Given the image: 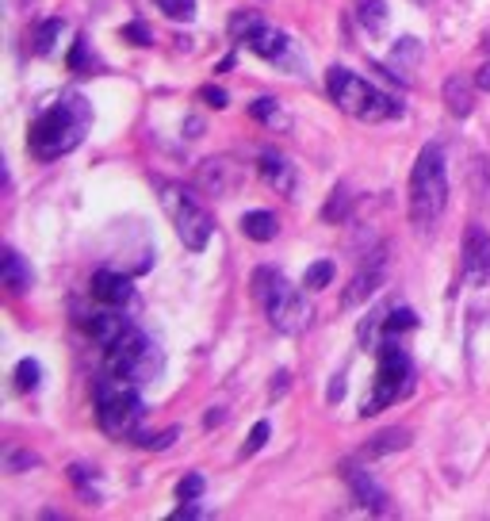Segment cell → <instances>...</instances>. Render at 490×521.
I'll list each match as a JSON object with an SVG mask.
<instances>
[{"label":"cell","instance_id":"6da1fadb","mask_svg":"<svg viewBox=\"0 0 490 521\" xmlns=\"http://www.w3.org/2000/svg\"><path fill=\"white\" fill-rule=\"evenodd\" d=\"M92 127V104L81 93H66L57 104H50L27 130V150L39 162H57L74 154Z\"/></svg>","mask_w":490,"mask_h":521},{"label":"cell","instance_id":"7a4b0ae2","mask_svg":"<svg viewBox=\"0 0 490 521\" xmlns=\"http://www.w3.org/2000/svg\"><path fill=\"white\" fill-rule=\"evenodd\" d=\"M449 208V169H444L441 146H425L410 169V223L422 230H433Z\"/></svg>","mask_w":490,"mask_h":521},{"label":"cell","instance_id":"3957f363","mask_svg":"<svg viewBox=\"0 0 490 521\" xmlns=\"http://www.w3.org/2000/svg\"><path fill=\"white\" fill-rule=\"evenodd\" d=\"M253 299L265 307V318L272 322V330H276V334H287V338L302 334L314 318L307 296L287 284L284 272H276V269H257L253 272Z\"/></svg>","mask_w":490,"mask_h":521},{"label":"cell","instance_id":"277c9868","mask_svg":"<svg viewBox=\"0 0 490 521\" xmlns=\"http://www.w3.org/2000/svg\"><path fill=\"white\" fill-rule=\"evenodd\" d=\"M326 89H329V100L345 111L353 115V119L360 123H383V119H395V115H402V104H395L387 93H380L372 81L349 74V69L334 66L326 74Z\"/></svg>","mask_w":490,"mask_h":521},{"label":"cell","instance_id":"5b68a950","mask_svg":"<svg viewBox=\"0 0 490 521\" xmlns=\"http://www.w3.org/2000/svg\"><path fill=\"white\" fill-rule=\"evenodd\" d=\"M376 380H372V395H364V402H360V418H372L380 414L383 407H391V402L407 399L410 387H414V365L407 349H402V341L395 334H387L380 345H376Z\"/></svg>","mask_w":490,"mask_h":521},{"label":"cell","instance_id":"8992f818","mask_svg":"<svg viewBox=\"0 0 490 521\" xmlns=\"http://www.w3.org/2000/svg\"><path fill=\"white\" fill-rule=\"evenodd\" d=\"M92 399H96V418H100V429L108 437H135L138 422H142V395H138V384L131 380H119V375H104L96 380L92 387Z\"/></svg>","mask_w":490,"mask_h":521},{"label":"cell","instance_id":"52a82bcc","mask_svg":"<svg viewBox=\"0 0 490 521\" xmlns=\"http://www.w3.org/2000/svg\"><path fill=\"white\" fill-rule=\"evenodd\" d=\"M104 353H108V372L119 375V380H131V384H150L165 368L162 349H157V345L142 334L135 322L127 326Z\"/></svg>","mask_w":490,"mask_h":521},{"label":"cell","instance_id":"ba28073f","mask_svg":"<svg viewBox=\"0 0 490 521\" xmlns=\"http://www.w3.org/2000/svg\"><path fill=\"white\" fill-rule=\"evenodd\" d=\"M157 192H162V208L172 219V226H177V238L184 242V250H192V253L207 250L211 230H214L207 208L177 181H157Z\"/></svg>","mask_w":490,"mask_h":521},{"label":"cell","instance_id":"9c48e42d","mask_svg":"<svg viewBox=\"0 0 490 521\" xmlns=\"http://www.w3.org/2000/svg\"><path fill=\"white\" fill-rule=\"evenodd\" d=\"M383 272H387V245L372 250L364 265L356 269V277L349 280V287H345V296H341V307H356V303H368L372 296L380 292Z\"/></svg>","mask_w":490,"mask_h":521},{"label":"cell","instance_id":"30bf717a","mask_svg":"<svg viewBox=\"0 0 490 521\" xmlns=\"http://www.w3.org/2000/svg\"><path fill=\"white\" fill-rule=\"evenodd\" d=\"M468 284H490V234L483 226H471L464 238V260H459Z\"/></svg>","mask_w":490,"mask_h":521},{"label":"cell","instance_id":"8fae6325","mask_svg":"<svg viewBox=\"0 0 490 521\" xmlns=\"http://www.w3.org/2000/svg\"><path fill=\"white\" fill-rule=\"evenodd\" d=\"M196 184L211 196H230L241 184V165H234L230 157H207L196 172Z\"/></svg>","mask_w":490,"mask_h":521},{"label":"cell","instance_id":"7c38bea8","mask_svg":"<svg viewBox=\"0 0 490 521\" xmlns=\"http://www.w3.org/2000/svg\"><path fill=\"white\" fill-rule=\"evenodd\" d=\"M345 480H349L353 499L364 506V510H372V514H391V495H387V490L376 480H372V472L349 464V468H345Z\"/></svg>","mask_w":490,"mask_h":521},{"label":"cell","instance_id":"4fadbf2b","mask_svg":"<svg viewBox=\"0 0 490 521\" xmlns=\"http://www.w3.org/2000/svg\"><path fill=\"white\" fill-rule=\"evenodd\" d=\"M135 296L131 287V277H123V272H111V269H100L92 272V299H100L104 307H127Z\"/></svg>","mask_w":490,"mask_h":521},{"label":"cell","instance_id":"5bb4252c","mask_svg":"<svg viewBox=\"0 0 490 521\" xmlns=\"http://www.w3.org/2000/svg\"><path fill=\"white\" fill-rule=\"evenodd\" d=\"M475 89H479V84L468 81L464 74H452L449 81H444L441 96H444V108H449V115H456V119H468V115L475 111Z\"/></svg>","mask_w":490,"mask_h":521},{"label":"cell","instance_id":"9a60e30c","mask_svg":"<svg viewBox=\"0 0 490 521\" xmlns=\"http://www.w3.org/2000/svg\"><path fill=\"white\" fill-rule=\"evenodd\" d=\"M261 177L276 188V192H284V196H292L295 192V165L287 162L284 154H276V150H265L261 154Z\"/></svg>","mask_w":490,"mask_h":521},{"label":"cell","instance_id":"2e32d148","mask_svg":"<svg viewBox=\"0 0 490 521\" xmlns=\"http://www.w3.org/2000/svg\"><path fill=\"white\" fill-rule=\"evenodd\" d=\"M245 47H249L257 57H265V62H284L287 57V50H292V39H287L284 31H276V27H261V31H257L249 42H245Z\"/></svg>","mask_w":490,"mask_h":521},{"label":"cell","instance_id":"e0dca14e","mask_svg":"<svg viewBox=\"0 0 490 521\" xmlns=\"http://www.w3.org/2000/svg\"><path fill=\"white\" fill-rule=\"evenodd\" d=\"M131 326V318L127 314H119V307H108V311H100V314H92V322H89V334L96 338V345L100 349H108V345L123 334V330Z\"/></svg>","mask_w":490,"mask_h":521},{"label":"cell","instance_id":"ac0fdd59","mask_svg":"<svg viewBox=\"0 0 490 521\" xmlns=\"http://www.w3.org/2000/svg\"><path fill=\"white\" fill-rule=\"evenodd\" d=\"M0 277H4V287L12 296H23L27 287H31V265L16 253V250H4V257H0Z\"/></svg>","mask_w":490,"mask_h":521},{"label":"cell","instance_id":"d6986e66","mask_svg":"<svg viewBox=\"0 0 490 521\" xmlns=\"http://www.w3.org/2000/svg\"><path fill=\"white\" fill-rule=\"evenodd\" d=\"M241 234L249 242H272L280 234V219L272 211H245L241 215Z\"/></svg>","mask_w":490,"mask_h":521},{"label":"cell","instance_id":"ffe728a7","mask_svg":"<svg viewBox=\"0 0 490 521\" xmlns=\"http://www.w3.org/2000/svg\"><path fill=\"white\" fill-rule=\"evenodd\" d=\"M410 445V429H383V433H376L368 445H364V456L368 460H376V456H387V453H398V448H407Z\"/></svg>","mask_w":490,"mask_h":521},{"label":"cell","instance_id":"44dd1931","mask_svg":"<svg viewBox=\"0 0 490 521\" xmlns=\"http://www.w3.org/2000/svg\"><path fill=\"white\" fill-rule=\"evenodd\" d=\"M356 20L368 35H383L387 31V4L383 0H356Z\"/></svg>","mask_w":490,"mask_h":521},{"label":"cell","instance_id":"7402d4cb","mask_svg":"<svg viewBox=\"0 0 490 521\" xmlns=\"http://www.w3.org/2000/svg\"><path fill=\"white\" fill-rule=\"evenodd\" d=\"M261 27H265V20L257 16V12H234L230 23H226V31H230V39H234V42H249L257 31H261Z\"/></svg>","mask_w":490,"mask_h":521},{"label":"cell","instance_id":"603a6c76","mask_svg":"<svg viewBox=\"0 0 490 521\" xmlns=\"http://www.w3.org/2000/svg\"><path fill=\"white\" fill-rule=\"evenodd\" d=\"M349 215H353V196L345 192V188H334L329 199H326V208H322V219L326 223H345Z\"/></svg>","mask_w":490,"mask_h":521},{"label":"cell","instance_id":"cb8c5ba5","mask_svg":"<svg viewBox=\"0 0 490 521\" xmlns=\"http://www.w3.org/2000/svg\"><path fill=\"white\" fill-rule=\"evenodd\" d=\"M414 62H422V42H417V39H398L395 42V54H391V66H395V77L402 74V69H407V66H414Z\"/></svg>","mask_w":490,"mask_h":521},{"label":"cell","instance_id":"d4e9b609","mask_svg":"<svg viewBox=\"0 0 490 521\" xmlns=\"http://www.w3.org/2000/svg\"><path fill=\"white\" fill-rule=\"evenodd\" d=\"M407 330H417V314L410 311V307H391L387 311V318H383V338L387 334H407Z\"/></svg>","mask_w":490,"mask_h":521},{"label":"cell","instance_id":"484cf974","mask_svg":"<svg viewBox=\"0 0 490 521\" xmlns=\"http://www.w3.org/2000/svg\"><path fill=\"white\" fill-rule=\"evenodd\" d=\"M329 280H334V260H314V265L302 272V287H307V292H322V287H329Z\"/></svg>","mask_w":490,"mask_h":521},{"label":"cell","instance_id":"4316f807","mask_svg":"<svg viewBox=\"0 0 490 521\" xmlns=\"http://www.w3.org/2000/svg\"><path fill=\"white\" fill-rule=\"evenodd\" d=\"M62 20L57 16H50V20H42L39 23V31H35V54H50L54 47H57V35H62Z\"/></svg>","mask_w":490,"mask_h":521},{"label":"cell","instance_id":"83f0119b","mask_svg":"<svg viewBox=\"0 0 490 521\" xmlns=\"http://www.w3.org/2000/svg\"><path fill=\"white\" fill-rule=\"evenodd\" d=\"M39 384H42V368H39V360L23 357L20 365H16V387H20V391H39Z\"/></svg>","mask_w":490,"mask_h":521},{"label":"cell","instance_id":"f1b7e54d","mask_svg":"<svg viewBox=\"0 0 490 521\" xmlns=\"http://www.w3.org/2000/svg\"><path fill=\"white\" fill-rule=\"evenodd\" d=\"M153 4L177 23H192L196 20V0H153Z\"/></svg>","mask_w":490,"mask_h":521},{"label":"cell","instance_id":"f546056e","mask_svg":"<svg viewBox=\"0 0 490 521\" xmlns=\"http://www.w3.org/2000/svg\"><path fill=\"white\" fill-rule=\"evenodd\" d=\"M180 437V429L177 426H169L165 433H135V441L142 445V448H150V453H165V448Z\"/></svg>","mask_w":490,"mask_h":521},{"label":"cell","instance_id":"4dcf8cb0","mask_svg":"<svg viewBox=\"0 0 490 521\" xmlns=\"http://www.w3.org/2000/svg\"><path fill=\"white\" fill-rule=\"evenodd\" d=\"M39 464H42V460L35 453H27V448H8V453H4V472H31Z\"/></svg>","mask_w":490,"mask_h":521},{"label":"cell","instance_id":"1f68e13d","mask_svg":"<svg viewBox=\"0 0 490 521\" xmlns=\"http://www.w3.org/2000/svg\"><path fill=\"white\" fill-rule=\"evenodd\" d=\"M204 490H207V480H204V475H199V472H188V475H184V480L177 483V499L188 502V499H199Z\"/></svg>","mask_w":490,"mask_h":521},{"label":"cell","instance_id":"d6a6232c","mask_svg":"<svg viewBox=\"0 0 490 521\" xmlns=\"http://www.w3.org/2000/svg\"><path fill=\"white\" fill-rule=\"evenodd\" d=\"M249 115H253V119H261V123H276L280 104L272 96H261V100H253V104H249Z\"/></svg>","mask_w":490,"mask_h":521},{"label":"cell","instance_id":"836d02e7","mask_svg":"<svg viewBox=\"0 0 490 521\" xmlns=\"http://www.w3.org/2000/svg\"><path fill=\"white\" fill-rule=\"evenodd\" d=\"M265 441H268V422H257L253 433H249V441L241 445V453H238V456H241V460H245V456H257V453L265 448Z\"/></svg>","mask_w":490,"mask_h":521},{"label":"cell","instance_id":"e575fe53","mask_svg":"<svg viewBox=\"0 0 490 521\" xmlns=\"http://www.w3.org/2000/svg\"><path fill=\"white\" fill-rule=\"evenodd\" d=\"M199 100H204L207 108H214V111H223V108L230 104L226 89H219V84H204V89H199Z\"/></svg>","mask_w":490,"mask_h":521},{"label":"cell","instance_id":"d590c367","mask_svg":"<svg viewBox=\"0 0 490 521\" xmlns=\"http://www.w3.org/2000/svg\"><path fill=\"white\" fill-rule=\"evenodd\" d=\"M123 39L135 42V47H150V42H153V35H150L146 23H127V27H123Z\"/></svg>","mask_w":490,"mask_h":521},{"label":"cell","instance_id":"8d00e7d4","mask_svg":"<svg viewBox=\"0 0 490 521\" xmlns=\"http://www.w3.org/2000/svg\"><path fill=\"white\" fill-rule=\"evenodd\" d=\"M169 517L172 521H199V517H207V510H204V506H196V499H188V502H180Z\"/></svg>","mask_w":490,"mask_h":521},{"label":"cell","instance_id":"74e56055","mask_svg":"<svg viewBox=\"0 0 490 521\" xmlns=\"http://www.w3.org/2000/svg\"><path fill=\"white\" fill-rule=\"evenodd\" d=\"M84 66H89V39H77L74 50H69V69L77 74V69H84Z\"/></svg>","mask_w":490,"mask_h":521},{"label":"cell","instance_id":"f35d334b","mask_svg":"<svg viewBox=\"0 0 490 521\" xmlns=\"http://www.w3.org/2000/svg\"><path fill=\"white\" fill-rule=\"evenodd\" d=\"M341 399H345V372H337L334 380H329V387H326V402H329V407H337Z\"/></svg>","mask_w":490,"mask_h":521},{"label":"cell","instance_id":"ab89813d","mask_svg":"<svg viewBox=\"0 0 490 521\" xmlns=\"http://www.w3.org/2000/svg\"><path fill=\"white\" fill-rule=\"evenodd\" d=\"M287 380H292V375H287L284 368L272 375V384H268V399H284L287 395Z\"/></svg>","mask_w":490,"mask_h":521},{"label":"cell","instance_id":"60d3db41","mask_svg":"<svg viewBox=\"0 0 490 521\" xmlns=\"http://www.w3.org/2000/svg\"><path fill=\"white\" fill-rule=\"evenodd\" d=\"M475 84H479L483 93H490V62H483V69L475 74Z\"/></svg>","mask_w":490,"mask_h":521},{"label":"cell","instance_id":"b9f144b4","mask_svg":"<svg viewBox=\"0 0 490 521\" xmlns=\"http://www.w3.org/2000/svg\"><path fill=\"white\" fill-rule=\"evenodd\" d=\"M223 418H226L223 411H211V414L204 418V426H207V429H214V426H219V422H223Z\"/></svg>","mask_w":490,"mask_h":521},{"label":"cell","instance_id":"7bdbcfd3","mask_svg":"<svg viewBox=\"0 0 490 521\" xmlns=\"http://www.w3.org/2000/svg\"><path fill=\"white\" fill-rule=\"evenodd\" d=\"M199 130H204V123H199V119H188V138H199Z\"/></svg>","mask_w":490,"mask_h":521},{"label":"cell","instance_id":"ee69618b","mask_svg":"<svg viewBox=\"0 0 490 521\" xmlns=\"http://www.w3.org/2000/svg\"><path fill=\"white\" fill-rule=\"evenodd\" d=\"M417 4H422V0H417Z\"/></svg>","mask_w":490,"mask_h":521}]
</instances>
